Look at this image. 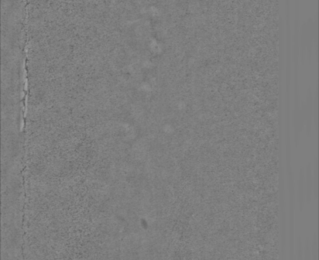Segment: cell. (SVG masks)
<instances>
[{"label":"cell","mask_w":319,"mask_h":260,"mask_svg":"<svg viewBox=\"0 0 319 260\" xmlns=\"http://www.w3.org/2000/svg\"><path fill=\"white\" fill-rule=\"evenodd\" d=\"M304 180H303V174L302 173H301V177H299V204L301 205V207L302 206V202H303V196H304V192H303V189H304Z\"/></svg>","instance_id":"cell-1"},{"label":"cell","mask_w":319,"mask_h":260,"mask_svg":"<svg viewBox=\"0 0 319 260\" xmlns=\"http://www.w3.org/2000/svg\"><path fill=\"white\" fill-rule=\"evenodd\" d=\"M314 240H315V242H314L313 243H312V259L314 258V260H317V259H318V258H317V254H318V251H317V247H317V239H316V237H315V238H314Z\"/></svg>","instance_id":"cell-2"}]
</instances>
